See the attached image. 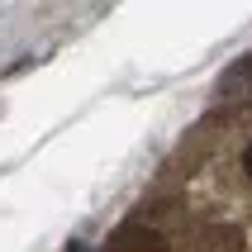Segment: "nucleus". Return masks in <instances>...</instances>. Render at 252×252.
<instances>
[{
  "instance_id": "f257e3e1",
  "label": "nucleus",
  "mask_w": 252,
  "mask_h": 252,
  "mask_svg": "<svg viewBox=\"0 0 252 252\" xmlns=\"http://www.w3.org/2000/svg\"><path fill=\"white\" fill-rule=\"evenodd\" d=\"M219 95H224V100H252V57H248V62H238V67L224 76Z\"/></svg>"
},
{
  "instance_id": "f03ea898",
  "label": "nucleus",
  "mask_w": 252,
  "mask_h": 252,
  "mask_svg": "<svg viewBox=\"0 0 252 252\" xmlns=\"http://www.w3.org/2000/svg\"><path fill=\"white\" fill-rule=\"evenodd\" d=\"M110 252H153V233H143V228H119V238H114Z\"/></svg>"
},
{
  "instance_id": "20e7f679",
  "label": "nucleus",
  "mask_w": 252,
  "mask_h": 252,
  "mask_svg": "<svg viewBox=\"0 0 252 252\" xmlns=\"http://www.w3.org/2000/svg\"><path fill=\"white\" fill-rule=\"evenodd\" d=\"M71 252H86V248H81V243H71Z\"/></svg>"
},
{
  "instance_id": "7ed1b4c3",
  "label": "nucleus",
  "mask_w": 252,
  "mask_h": 252,
  "mask_svg": "<svg viewBox=\"0 0 252 252\" xmlns=\"http://www.w3.org/2000/svg\"><path fill=\"white\" fill-rule=\"evenodd\" d=\"M243 171L252 176V143H248V153H243Z\"/></svg>"
}]
</instances>
